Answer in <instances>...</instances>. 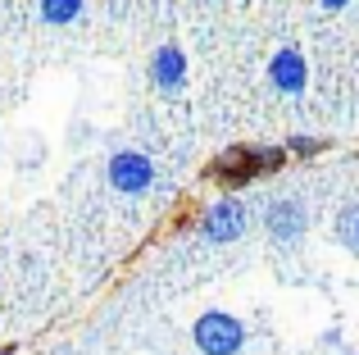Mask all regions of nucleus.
I'll list each match as a JSON object with an SVG mask.
<instances>
[{
    "mask_svg": "<svg viewBox=\"0 0 359 355\" xmlns=\"http://www.w3.org/2000/svg\"><path fill=\"white\" fill-rule=\"evenodd\" d=\"M282 160H287V146H232L228 155L214 160V178H219V182L228 187V196H232L237 187H250L255 178L278 169Z\"/></svg>",
    "mask_w": 359,
    "mask_h": 355,
    "instance_id": "1",
    "label": "nucleus"
},
{
    "mask_svg": "<svg viewBox=\"0 0 359 355\" xmlns=\"http://www.w3.org/2000/svg\"><path fill=\"white\" fill-rule=\"evenodd\" d=\"M250 223H255V214L241 196H219V201H210L201 210L196 232H201L210 246H232V241H241L245 232H250Z\"/></svg>",
    "mask_w": 359,
    "mask_h": 355,
    "instance_id": "2",
    "label": "nucleus"
},
{
    "mask_svg": "<svg viewBox=\"0 0 359 355\" xmlns=\"http://www.w3.org/2000/svg\"><path fill=\"white\" fill-rule=\"evenodd\" d=\"M250 342V328L228 310H205L191 323V347L201 355H241Z\"/></svg>",
    "mask_w": 359,
    "mask_h": 355,
    "instance_id": "3",
    "label": "nucleus"
},
{
    "mask_svg": "<svg viewBox=\"0 0 359 355\" xmlns=\"http://www.w3.org/2000/svg\"><path fill=\"white\" fill-rule=\"evenodd\" d=\"M259 223L278 246H296V241L305 237V228H309V214H305V205L291 201V196H269L264 210H259Z\"/></svg>",
    "mask_w": 359,
    "mask_h": 355,
    "instance_id": "4",
    "label": "nucleus"
},
{
    "mask_svg": "<svg viewBox=\"0 0 359 355\" xmlns=\"http://www.w3.org/2000/svg\"><path fill=\"white\" fill-rule=\"evenodd\" d=\"M105 178L118 196H146L155 187V160L146 151H114L105 164Z\"/></svg>",
    "mask_w": 359,
    "mask_h": 355,
    "instance_id": "5",
    "label": "nucleus"
},
{
    "mask_svg": "<svg viewBox=\"0 0 359 355\" xmlns=\"http://www.w3.org/2000/svg\"><path fill=\"white\" fill-rule=\"evenodd\" d=\"M269 82H273V91H282V96H305V87H309V60H305V51H296V46L273 51Z\"/></svg>",
    "mask_w": 359,
    "mask_h": 355,
    "instance_id": "6",
    "label": "nucleus"
},
{
    "mask_svg": "<svg viewBox=\"0 0 359 355\" xmlns=\"http://www.w3.org/2000/svg\"><path fill=\"white\" fill-rule=\"evenodd\" d=\"M150 82H155L164 96L187 87V51L177 41H164L155 55H150Z\"/></svg>",
    "mask_w": 359,
    "mask_h": 355,
    "instance_id": "7",
    "label": "nucleus"
},
{
    "mask_svg": "<svg viewBox=\"0 0 359 355\" xmlns=\"http://www.w3.org/2000/svg\"><path fill=\"white\" fill-rule=\"evenodd\" d=\"M332 237H337V246H341V250H351V255L359 260V201H351V205H341V210H337Z\"/></svg>",
    "mask_w": 359,
    "mask_h": 355,
    "instance_id": "8",
    "label": "nucleus"
},
{
    "mask_svg": "<svg viewBox=\"0 0 359 355\" xmlns=\"http://www.w3.org/2000/svg\"><path fill=\"white\" fill-rule=\"evenodd\" d=\"M82 9H87V0H41V23L69 27V23L82 18Z\"/></svg>",
    "mask_w": 359,
    "mask_h": 355,
    "instance_id": "9",
    "label": "nucleus"
},
{
    "mask_svg": "<svg viewBox=\"0 0 359 355\" xmlns=\"http://www.w3.org/2000/svg\"><path fill=\"white\" fill-rule=\"evenodd\" d=\"M282 146H287V155H296V160H314V155H323V151H327L323 137H309V133H291Z\"/></svg>",
    "mask_w": 359,
    "mask_h": 355,
    "instance_id": "10",
    "label": "nucleus"
},
{
    "mask_svg": "<svg viewBox=\"0 0 359 355\" xmlns=\"http://www.w3.org/2000/svg\"><path fill=\"white\" fill-rule=\"evenodd\" d=\"M351 0H318V9H327V14H337V9H346Z\"/></svg>",
    "mask_w": 359,
    "mask_h": 355,
    "instance_id": "11",
    "label": "nucleus"
},
{
    "mask_svg": "<svg viewBox=\"0 0 359 355\" xmlns=\"http://www.w3.org/2000/svg\"><path fill=\"white\" fill-rule=\"evenodd\" d=\"M323 347H341V328H327L323 333Z\"/></svg>",
    "mask_w": 359,
    "mask_h": 355,
    "instance_id": "12",
    "label": "nucleus"
},
{
    "mask_svg": "<svg viewBox=\"0 0 359 355\" xmlns=\"http://www.w3.org/2000/svg\"><path fill=\"white\" fill-rule=\"evenodd\" d=\"M351 355H359V351H351Z\"/></svg>",
    "mask_w": 359,
    "mask_h": 355,
    "instance_id": "13",
    "label": "nucleus"
},
{
    "mask_svg": "<svg viewBox=\"0 0 359 355\" xmlns=\"http://www.w3.org/2000/svg\"><path fill=\"white\" fill-rule=\"evenodd\" d=\"M355 287H359V283H355Z\"/></svg>",
    "mask_w": 359,
    "mask_h": 355,
    "instance_id": "14",
    "label": "nucleus"
}]
</instances>
